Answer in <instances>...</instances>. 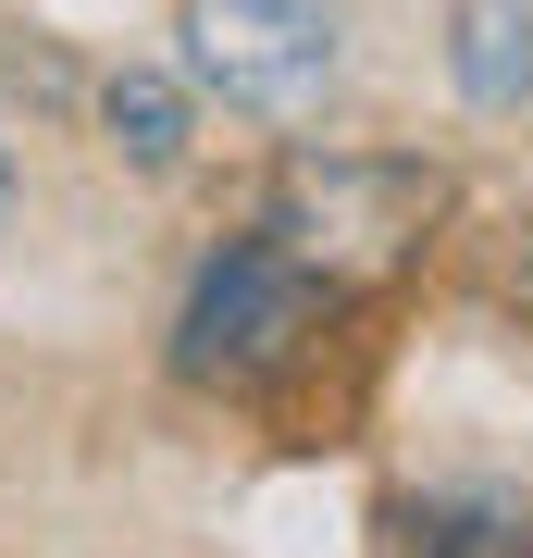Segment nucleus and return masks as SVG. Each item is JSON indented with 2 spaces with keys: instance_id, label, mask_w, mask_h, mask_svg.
Returning <instances> with one entry per match:
<instances>
[{
  "instance_id": "1",
  "label": "nucleus",
  "mask_w": 533,
  "mask_h": 558,
  "mask_svg": "<svg viewBox=\"0 0 533 558\" xmlns=\"http://www.w3.org/2000/svg\"><path fill=\"white\" fill-rule=\"evenodd\" d=\"M435 211H447V186L422 174V161H385V149H298L286 174H274L261 236H274L298 274H323V286L348 299V286L397 274Z\"/></svg>"
},
{
  "instance_id": "2",
  "label": "nucleus",
  "mask_w": 533,
  "mask_h": 558,
  "mask_svg": "<svg viewBox=\"0 0 533 558\" xmlns=\"http://www.w3.org/2000/svg\"><path fill=\"white\" fill-rule=\"evenodd\" d=\"M323 311H336L323 274H298L274 236H237L223 260H198V286L174 311V373L186 385H261L323 336Z\"/></svg>"
},
{
  "instance_id": "3",
  "label": "nucleus",
  "mask_w": 533,
  "mask_h": 558,
  "mask_svg": "<svg viewBox=\"0 0 533 558\" xmlns=\"http://www.w3.org/2000/svg\"><path fill=\"white\" fill-rule=\"evenodd\" d=\"M336 62H348V38L323 0H186V75L223 87L237 112L298 124L336 87Z\"/></svg>"
},
{
  "instance_id": "4",
  "label": "nucleus",
  "mask_w": 533,
  "mask_h": 558,
  "mask_svg": "<svg viewBox=\"0 0 533 558\" xmlns=\"http://www.w3.org/2000/svg\"><path fill=\"white\" fill-rule=\"evenodd\" d=\"M447 75L472 112H521L533 100V0H459L447 13Z\"/></svg>"
},
{
  "instance_id": "5",
  "label": "nucleus",
  "mask_w": 533,
  "mask_h": 558,
  "mask_svg": "<svg viewBox=\"0 0 533 558\" xmlns=\"http://www.w3.org/2000/svg\"><path fill=\"white\" fill-rule=\"evenodd\" d=\"M99 124H112V149L137 161V174H174V161H186V100L161 75H112V87H99Z\"/></svg>"
},
{
  "instance_id": "6",
  "label": "nucleus",
  "mask_w": 533,
  "mask_h": 558,
  "mask_svg": "<svg viewBox=\"0 0 533 558\" xmlns=\"http://www.w3.org/2000/svg\"><path fill=\"white\" fill-rule=\"evenodd\" d=\"M422 558H533V509L521 497H447V509H422Z\"/></svg>"
},
{
  "instance_id": "7",
  "label": "nucleus",
  "mask_w": 533,
  "mask_h": 558,
  "mask_svg": "<svg viewBox=\"0 0 533 558\" xmlns=\"http://www.w3.org/2000/svg\"><path fill=\"white\" fill-rule=\"evenodd\" d=\"M0 223H13V124H0Z\"/></svg>"
}]
</instances>
